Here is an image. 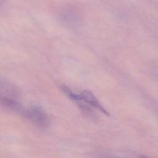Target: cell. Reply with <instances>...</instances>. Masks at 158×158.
I'll return each mask as SVG.
<instances>
[{"instance_id":"5b68a950","label":"cell","mask_w":158,"mask_h":158,"mask_svg":"<svg viewBox=\"0 0 158 158\" xmlns=\"http://www.w3.org/2000/svg\"><path fill=\"white\" fill-rule=\"evenodd\" d=\"M139 158H151V157H148L146 156H141L139 157Z\"/></svg>"},{"instance_id":"277c9868","label":"cell","mask_w":158,"mask_h":158,"mask_svg":"<svg viewBox=\"0 0 158 158\" xmlns=\"http://www.w3.org/2000/svg\"><path fill=\"white\" fill-rule=\"evenodd\" d=\"M101 158H118V157H115L112 156H104Z\"/></svg>"},{"instance_id":"6da1fadb","label":"cell","mask_w":158,"mask_h":158,"mask_svg":"<svg viewBox=\"0 0 158 158\" xmlns=\"http://www.w3.org/2000/svg\"><path fill=\"white\" fill-rule=\"evenodd\" d=\"M23 116L41 128L48 127L50 123L48 114L43 109L38 106H33L28 109H25Z\"/></svg>"},{"instance_id":"7a4b0ae2","label":"cell","mask_w":158,"mask_h":158,"mask_svg":"<svg viewBox=\"0 0 158 158\" xmlns=\"http://www.w3.org/2000/svg\"><path fill=\"white\" fill-rule=\"evenodd\" d=\"M80 96L81 101H83L89 104L95 109L99 110L100 112H101L106 115H110L109 112L102 106V105L100 103L99 100L96 98V96L91 91L87 89L83 90L80 94Z\"/></svg>"},{"instance_id":"3957f363","label":"cell","mask_w":158,"mask_h":158,"mask_svg":"<svg viewBox=\"0 0 158 158\" xmlns=\"http://www.w3.org/2000/svg\"><path fill=\"white\" fill-rule=\"evenodd\" d=\"M60 89L63 92V93H64L70 99H72V100H73L74 101H77V102L81 101L80 94H76V93H73L67 86H65V85H61L60 86Z\"/></svg>"}]
</instances>
